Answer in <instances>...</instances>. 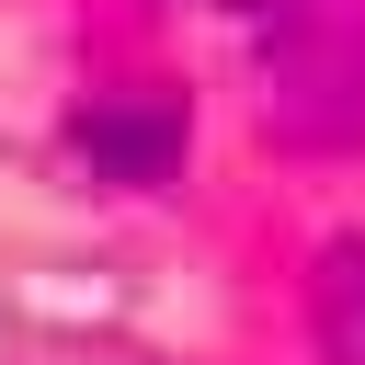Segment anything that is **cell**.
Returning <instances> with one entry per match:
<instances>
[{
	"label": "cell",
	"instance_id": "obj_3",
	"mask_svg": "<svg viewBox=\"0 0 365 365\" xmlns=\"http://www.w3.org/2000/svg\"><path fill=\"white\" fill-rule=\"evenodd\" d=\"M319 331L342 365H365V240H331L319 251Z\"/></svg>",
	"mask_w": 365,
	"mask_h": 365
},
{
	"label": "cell",
	"instance_id": "obj_1",
	"mask_svg": "<svg viewBox=\"0 0 365 365\" xmlns=\"http://www.w3.org/2000/svg\"><path fill=\"white\" fill-rule=\"evenodd\" d=\"M251 11V103L297 160L365 148V0H240Z\"/></svg>",
	"mask_w": 365,
	"mask_h": 365
},
{
	"label": "cell",
	"instance_id": "obj_2",
	"mask_svg": "<svg viewBox=\"0 0 365 365\" xmlns=\"http://www.w3.org/2000/svg\"><path fill=\"white\" fill-rule=\"evenodd\" d=\"M80 148H91V171H114V182H160L171 160H182V103L160 91V103H91L80 114Z\"/></svg>",
	"mask_w": 365,
	"mask_h": 365
}]
</instances>
